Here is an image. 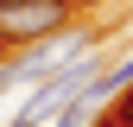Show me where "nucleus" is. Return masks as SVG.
Segmentation results:
<instances>
[{
    "label": "nucleus",
    "instance_id": "1",
    "mask_svg": "<svg viewBox=\"0 0 133 127\" xmlns=\"http://www.w3.org/2000/svg\"><path fill=\"white\" fill-rule=\"evenodd\" d=\"M70 19H76V0H13V7H0V51L44 45Z\"/></svg>",
    "mask_w": 133,
    "mask_h": 127
},
{
    "label": "nucleus",
    "instance_id": "2",
    "mask_svg": "<svg viewBox=\"0 0 133 127\" xmlns=\"http://www.w3.org/2000/svg\"><path fill=\"white\" fill-rule=\"evenodd\" d=\"M89 76H95V63H89V51L63 57L57 70H51V76L38 83V95L25 102V115H19V121H6V127H44V121H51L57 108H63V102H76V95L89 89Z\"/></svg>",
    "mask_w": 133,
    "mask_h": 127
},
{
    "label": "nucleus",
    "instance_id": "3",
    "mask_svg": "<svg viewBox=\"0 0 133 127\" xmlns=\"http://www.w3.org/2000/svg\"><path fill=\"white\" fill-rule=\"evenodd\" d=\"M76 51H89V45L76 38L70 51H57L51 38H44V45H25V51H13L6 63H0V89H6V83H44V76H51L57 63H63V57H76Z\"/></svg>",
    "mask_w": 133,
    "mask_h": 127
},
{
    "label": "nucleus",
    "instance_id": "4",
    "mask_svg": "<svg viewBox=\"0 0 133 127\" xmlns=\"http://www.w3.org/2000/svg\"><path fill=\"white\" fill-rule=\"evenodd\" d=\"M108 127H133V83L114 95V108H108Z\"/></svg>",
    "mask_w": 133,
    "mask_h": 127
},
{
    "label": "nucleus",
    "instance_id": "5",
    "mask_svg": "<svg viewBox=\"0 0 133 127\" xmlns=\"http://www.w3.org/2000/svg\"><path fill=\"white\" fill-rule=\"evenodd\" d=\"M0 7H13V0H0Z\"/></svg>",
    "mask_w": 133,
    "mask_h": 127
},
{
    "label": "nucleus",
    "instance_id": "6",
    "mask_svg": "<svg viewBox=\"0 0 133 127\" xmlns=\"http://www.w3.org/2000/svg\"><path fill=\"white\" fill-rule=\"evenodd\" d=\"M95 127H108V121H95Z\"/></svg>",
    "mask_w": 133,
    "mask_h": 127
}]
</instances>
